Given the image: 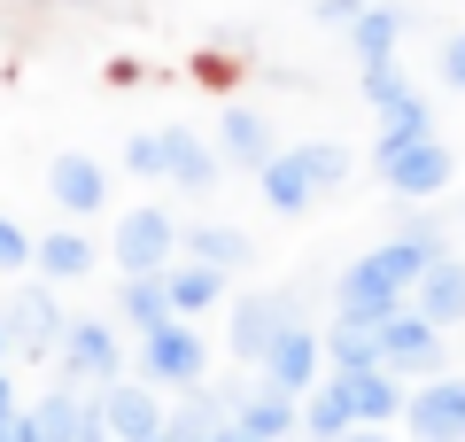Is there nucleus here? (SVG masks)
<instances>
[{"label": "nucleus", "instance_id": "nucleus-4", "mask_svg": "<svg viewBox=\"0 0 465 442\" xmlns=\"http://www.w3.org/2000/svg\"><path fill=\"white\" fill-rule=\"evenodd\" d=\"M54 365H63L70 388H94V396L116 388V380H124V342H116V318H70Z\"/></svg>", "mask_w": 465, "mask_h": 442}, {"label": "nucleus", "instance_id": "nucleus-12", "mask_svg": "<svg viewBox=\"0 0 465 442\" xmlns=\"http://www.w3.org/2000/svg\"><path fill=\"white\" fill-rule=\"evenodd\" d=\"M217 179H225L217 140H202V132H186V125H163V186H179V195H217Z\"/></svg>", "mask_w": 465, "mask_h": 442}, {"label": "nucleus", "instance_id": "nucleus-17", "mask_svg": "<svg viewBox=\"0 0 465 442\" xmlns=\"http://www.w3.org/2000/svg\"><path fill=\"white\" fill-rule=\"evenodd\" d=\"M333 380H341L357 427H396V419H403V396H411V388H403L388 365H372V373H333Z\"/></svg>", "mask_w": 465, "mask_h": 442}, {"label": "nucleus", "instance_id": "nucleus-16", "mask_svg": "<svg viewBox=\"0 0 465 442\" xmlns=\"http://www.w3.org/2000/svg\"><path fill=\"white\" fill-rule=\"evenodd\" d=\"M232 427H241V435H256V442H287V435H302V404H295V396H280V388L264 380V388L232 396Z\"/></svg>", "mask_w": 465, "mask_h": 442}, {"label": "nucleus", "instance_id": "nucleus-23", "mask_svg": "<svg viewBox=\"0 0 465 442\" xmlns=\"http://www.w3.org/2000/svg\"><path fill=\"white\" fill-rule=\"evenodd\" d=\"M403 8H388V0H372L365 16L349 24V47H357V63H396V47H403Z\"/></svg>", "mask_w": 465, "mask_h": 442}, {"label": "nucleus", "instance_id": "nucleus-15", "mask_svg": "<svg viewBox=\"0 0 465 442\" xmlns=\"http://www.w3.org/2000/svg\"><path fill=\"white\" fill-rule=\"evenodd\" d=\"M256 195H264V210H272V217H302V210H311L318 195H326V186L311 179V164H302V147H280V156H272V164L256 171Z\"/></svg>", "mask_w": 465, "mask_h": 442}, {"label": "nucleus", "instance_id": "nucleus-27", "mask_svg": "<svg viewBox=\"0 0 465 442\" xmlns=\"http://www.w3.org/2000/svg\"><path fill=\"white\" fill-rule=\"evenodd\" d=\"M302 164H311L318 186H349V171H357V147H349V140H302Z\"/></svg>", "mask_w": 465, "mask_h": 442}, {"label": "nucleus", "instance_id": "nucleus-30", "mask_svg": "<svg viewBox=\"0 0 465 442\" xmlns=\"http://www.w3.org/2000/svg\"><path fill=\"white\" fill-rule=\"evenodd\" d=\"M24 264H32V233L16 217H0V272H24Z\"/></svg>", "mask_w": 465, "mask_h": 442}, {"label": "nucleus", "instance_id": "nucleus-8", "mask_svg": "<svg viewBox=\"0 0 465 442\" xmlns=\"http://www.w3.org/2000/svg\"><path fill=\"white\" fill-rule=\"evenodd\" d=\"M381 365H388L396 380H403V373L434 380V373H442V326H434L427 311H411V303H403V311L381 326Z\"/></svg>", "mask_w": 465, "mask_h": 442}, {"label": "nucleus", "instance_id": "nucleus-33", "mask_svg": "<svg viewBox=\"0 0 465 442\" xmlns=\"http://www.w3.org/2000/svg\"><path fill=\"white\" fill-rule=\"evenodd\" d=\"M0 442H39V419H32V411H16V419H0Z\"/></svg>", "mask_w": 465, "mask_h": 442}, {"label": "nucleus", "instance_id": "nucleus-32", "mask_svg": "<svg viewBox=\"0 0 465 442\" xmlns=\"http://www.w3.org/2000/svg\"><path fill=\"white\" fill-rule=\"evenodd\" d=\"M442 85H450V94H465V32L442 39Z\"/></svg>", "mask_w": 465, "mask_h": 442}, {"label": "nucleus", "instance_id": "nucleus-14", "mask_svg": "<svg viewBox=\"0 0 465 442\" xmlns=\"http://www.w3.org/2000/svg\"><path fill=\"white\" fill-rule=\"evenodd\" d=\"M217 156H225V164H241V171H264L272 156H280L272 116L249 109V101H225V109H217Z\"/></svg>", "mask_w": 465, "mask_h": 442}, {"label": "nucleus", "instance_id": "nucleus-3", "mask_svg": "<svg viewBox=\"0 0 465 442\" xmlns=\"http://www.w3.org/2000/svg\"><path fill=\"white\" fill-rule=\"evenodd\" d=\"M140 380L179 388V396H194L210 380V342L194 334V318H163L155 334H140Z\"/></svg>", "mask_w": 465, "mask_h": 442}, {"label": "nucleus", "instance_id": "nucleus-6", "mask_svg": "<svg viewBox=\"0 0 465 442\" xmlns=\"http://www.w3.org/2000/svg\"><path fill=\"white\" fill-rule=\"evenodd\" d=\"M403 435L411 442H465V380L434 373L403 396Z\"/></svg>", "mask_w": 465, "mask_h": 442}, {"label": "nucleus", "instance_id": "nucleus-2", "mask_svg": "<svg viewBox=\"0 0 465 442\" xmlns=\"http://www.w3.org/2000/svg\"><path fill=\"white\" fill-rule=\"evenodd\" d=\"M116 272L124 279H140V272H171V264L186 256V233H179V217L163 210V202H140V210H124L116 217Z\"/></svg>", "mask_w": 465, "mask_h": 442}, {"label": "nucleus", "instance_id": "nucleus-38", "mask_svg": "<svg viewBox=\"0 0 465 442\" xmlns=\"http://www.w3.org/2000/svg\"><path fill=\"white\" fill-rule=\"evenodd\" d=\"M78 8H85V0H78Z\"/></svg>", "mask_w": 465, "mask_h": 442}, {"label": "nucleus", "instance_id": "nucleus-7", "mask_svg": "<svg viewBox=\"0 0 465 442\" xmlns=\"http://www.w3.org/2000/svg\"><path fill=\"white\" fill-rule=\"evenodd\" d=\"M295 326V303L287 295H241L232 303V318H225V342H232V357L241 365H256L264 373V357H272V342Z\"/></svg>", "mask_w": 465, "mask_h": 442}, {"label": "nucleus", "instance_id": "nucleus-1", "mask_svg": "<svg viewBox=\"0 0 465 442\" xmlns=\"http://www.w3.org/2000/svg\"><path fill=\"white\" fill-rule=\"evenodd\" d=\"M434 256H442V233H434V226H411V233H396V241L365 248L357 264H341V279H333V303H341V318L388 326V318L411 303V287L427 279Z\"/></svg>", "mask_w": 465, "mask_h": 442}, {"label": "nucleus", "instance_id": "nucleus-10", "mask_svg": "<svg viewBox=\"0 0 465 442\" xmlns=\"http://www.w3.org/2000/svg\"><path fill=\"white\" fill-rule=\"evenodd\" d=\"M388 179V195H403V202H434V195H450V179H458V156H450L442 140H419V147H403V156H388V164H372Z\"/></svg>", "mask_w": 465, "mask_h": 442}, {"label": "nucleus", "instance_id": "nucleus-13", "mask_svg": "<svg viewBox=\"0 0 465 442\" xmlns=\"http://www.w3.org/2000/svg\"><path fill=\"white\" fill-rule=\"evenodd\" d=\"M0 311H8V342L32 349V357H54L63 334H70V311L54 303V287H24L16 303H0Z\"/></svg>", "mask_w": 465, "mask_h": 442}, {"label": "nucleus", "instance_id": "nucleus-22", "mask_svg": "<svg viewBox=\"0 0 465 442\" xmlns=\"http://www.w3.org/2000/svg\"><path fill=\"white\" fill-rule=\"evenodd\" d=\"M163 318H179V311H171V287H163V272H140V279H124V287H116V326L155 334Z\"/></svg>", "mask_w": 465, "mask_h": 442}, {"label": "nucleus", "instance_id": "nucleus-34", "mask_svg": "<svg viewBox=\"0 0 465 442\" xmlns=\"http://www.w3.org/2000/svg\"><path fill=\"white\" fill-rule=\"evenodd\" d=\"M0 419H16V380H8V365H0Z\"/></svg>", "mask_w": 465, "mask_h": 442}, {"label": "nucleus", "instance_id": "nucleus-35", "mask_svg": "<svg viewBox=\"0 0 465 442\" xmlns=\"http://www.w3.org/2000/svg\"><path fill=\"white\" fill-rule=\"evenodd\" d=\"M341 442H396L388 427H357V435H341Z\"/></svg>", "mask_w": 465, "mask_h": 442}, {"label": "nucleus", "instance_id": "nucleus-28", "mask_svg": "<svg viewBox=\"0 0 465 442\" xmlns=\"http://www.w3.org/2000/svg\"><path fill=\"white\" fill-rule=\"evenodd\" d=\"M403 94H419V85L403 78V63H365V101L372 109H388V101H403Z\"/></svg>", "mask_w": 465, "mask_h": 442}, {"label": "nucleus", "instance_id": "nucleus-11", "mask_svg": "<svg viewBox=\"0 0 465 442\" xmlns=\"http://www.w3.org/2000/svg\"><path fill=\"white\" fill-rule=\"evenodd\" d=\"M47 195H54V210H70V217L109 210V164L85 156V147H63V156L47 164Z\"/></svg>", "mask_w": 465, "mask_h": 442}, {"label": "nucleus", "instance_id": "nucleus-18", "mask_svg": "<svg viewBox=\"0 0 465 442\" xmlns=\"http://www.w3.org/2000/svg\"><path fill=\"white\" fill-rule=\"evenodd\" d=\"M411 311H427L434 326H465V256H434L427 264V279L411 287Z\"/></svg>", "mask_w": 465, "mask_h": 442}, {"label": "nucleus", "instance_id": "nucleus-36", "mask_svg": "<svg viewBox=\"0 0 465 442\" xmlns=\"http://www.w3.org/2000/svg\"><path fill=\"white\" fill-rule=\"evenodd\" d=\"M202 442H256V435H241V427H217V435H202Z\"/></svg>", "mask_w": 465, "mask_h": 442}, {"label": "nucleus", "instance_id": "nucleus-20", "mask_svg": "<svg viewBox=\"0 0 465 442\" xmlns=\"http://www.w3.org/2000/svg\"><path fill=\"white\" fill-rule=\"evenodd\" d=\"M163 287H171V311H179V318H202V311H217V303H225L232 272H217V264H194V256H179V264L163 272Z\"/></svg>", "mask_w": 465, "mask_h": 442}, {"label": "nucleus", "instance_id": "nucleus-37", "mask_svg": "<svg viewBox=\"0 0 465 442\" xmlns=\"http://www.w3.org/2000/svg\"><path fill=\"white\" fill-rule=\"evenodd\" d=\"M8 349H16V342H8V311H0V365H8Z\"/></svg>", "mask_w": 465, "mask_h": 442}, {"label": "nucleus", "instance_id": "nucleus-19", "mask_svg": "<svg viewBox=\"0 0 465 442\" xmlns=\"http://www.w3.org/2000/svg\"><path fill=\"white\" fill-rule=\"evenodd\" d=\"M32 264H39V279H47V287H63V279H85L101 264V248L85 241L78 226H54V233H39L32 241Z\"/></svg>", "mask_w": 465, "mask_h": 442}, {"label": "nucleus", "instance_id": "nucleus-5", "mask_svg": "<svg viewBox=\"0 0 465 442\" xmlns=\"http://www.w3.org/2000/svg\"><path fill=\"white\" fill-rule=\"evenodd\" d=\"M101 427H109V442H163L171 435L163 388L155 380H116V388H101Z\"/></svg>", "mask_w": 465, "mask_h": 442}, {"label": "nucleus", "instance_id": "nucleus-9", "mask_svg": "<svg viewBox=\"0 0 465 442\" xmlns=\"http://www.w3.org/2000/svg\"><path fill=\"white\" fill-rule=\"evenodd\" d=\"M326 373H333V365H326V334H311L302 318L280 334V342H272V357H264V380H272L280 396H295V404H302V396H311Z\"/></svg>", "mask_w": 465, "mask_h": 442}, {"label": "nucleus", "instance_id": "nucleus-21", "mask_svg": "<svg viewBox=\"0 0 465 442\" xmlns=\"http://www.w3.org/2000/svg\"><path fill=\"white\" fill-rule=\"evenodd\" d=\"M434 140V116H427V94H403L381 109V132H372V164H388V156H403V147Z\"/></svg>", "mask_w": 465, "mask_h": 442}, {"label": "nucleus", "instance_id": "nucleus-24", "mask_svg": "<svg viewBox=\"0 0 465 442\" xmlns=\"http://www.w3.org/2000/svg\"><path fill=\"white\" fill-rule=\"evenodd\" d=\"M302 435L311 442H341V435H357V411H349V396H341V380H318L311 396H302Z\"/></svg>", "mask_w": 465, "mask_h": 442}, {"label": "nucleus", "instance_id": "nucleus-26", "mask_svg": "<svg viewBox=\"0 0 465 442\" xmlns=\"http://www.w3.org/2000/svg\"><path fill=\"white\" fill-rule=\"evenodd\" d=\"M186 256L217 264V272H241V264H249V233H241V226H194V233H186Z\"/></svg>", "mask_w": 465, "mask_h": 442}, {"label": "nucleus", "instance_id": "nucleus-29", "mask_svg": "<svg viewBox=\"0 0 465 442\" xmlns=\"http://www.w3.org/2000/svg\"><path fill=\"white\" fill-rule=\"evenodd\" d=\"M124 171L133 179H163V132H133L124 140Z\"/></svg>", "mask_w": 465, "mask_h": 442}, {"label": "nucleus", "instance_id": "nucleus-31", "mask_svg": "<svg viewBox=\"0 0 465 442\" xmlns=\"http://www.w3.org/2000/svg\"><path fill=\"white\" fill-rule=\"evenodd\" d=\"M365 8H372V0H318V24H326V32H349Z\"/></svg>", "mask_w": 465, "mask_h": 442}, {"label": "nucleus", "instance_id": "nucleus-25", "mask_svg": "<svg viewBox=\"0 0 465 442\" xmlns=\"http://www.w3.org/2000/svg\"><path fill=\"white\" fill-rule=\"evenodd\" d=\"M326 365H333V373H372V365H381V326H365V318H333Z\"/></svg>", "mask_w": 465, "mask_h": 442}]
</instances>
